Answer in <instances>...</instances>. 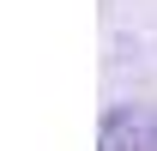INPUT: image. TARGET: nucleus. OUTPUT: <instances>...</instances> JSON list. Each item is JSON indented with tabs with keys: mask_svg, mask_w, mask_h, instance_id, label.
I'll return each mask as SVG.
<instances>
[{
	"mask_svg": "<svg viewBox=\"0 0 157 151\" xmlns=\"http://www.w3.org/2000/svg\"><path fill=\"white\" fill-rule=\"evenodd\" d=\"M97 151H157V115L151 109H115L97 133Z\"/></svg>",
	"mask_w": 157,
	"mask_h": 151,
	"instance_id": "1",
	"label": "nucleus"
}]
</instances>
